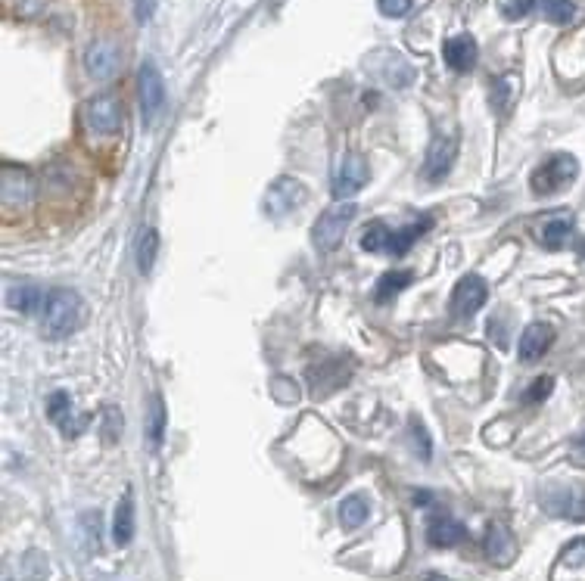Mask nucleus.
I'll return each instance as SVG.
<instances>
[{"label": "nucleus", "mask_w": 585, "mask_h": 581, "mask_svg": "<svg viewBox=\"0 0 585 581\" xmlns=\"http://www.w3.org/2000/svg\"><path fill=\"white\" fill-rule=\"evenodd\" d=\"M122 66V50L113 38H97L91 41V47L85 50V69L94 81H109L116 78Z\"/></svg>", "instance_id": "6e6552de"}, {"label": "nucleus", "mask_w": 585, "mask_h": 581, "mask_svg": "<svg viewBox=\"0 0 585 581\" xmlns=\"http://www.w3.org/2000/svg\"><path fill=\"white\" fill-rule=\"evenodd\" d=\"M69 414H72V398H69V392H53L47 398V417L60 426Z\"/></svg>", "instance_id": "c85d7f7f"}, {"label": "nucleus", "mask_w": 585, "mask_h": 581, "mask_svg": "<svg viewBox=\"0 0 585 581\" xmlns=\"http://www.w3.org/2000/svg\"><path fill=\"white\" fill-rule=\"evenodd\" d=\"M368 178H371V168H368L365 156L346 153L340 159V165L333 168V196H337L340 202H346L349 196H355L361 187L368 184Z\"/></svg>", "instance_id": "0eeeda50"}, {"label": "nucleus", "mask_w": 585, "mask_h": 581, "mask_svg": "<svg viewBox=\"0 0 585 581\" xmlns=\"http://www.w3.org/2000/svg\"><path fill=\"white\" fill-rule=\"evenodd\" d=\"M486 299H489V286H486V280L483 277H477V274H464L458 283H455V289H452V302H449V308H452V314L455 317H470V314H477L483 305H486Z\"/></svg>", "instance_id": "1a4fd4ad"}, {"label": "nucleus", "mask_w": 585, "mask_h": 581, "mask_svg": "<svg viewBox=\"0 0 585 581\" xmlns=\"http://www.w3.org/2000/svg\"><path fill=\"white\" fill-rule=\"evenodd\" d=\"M44 293L38 286H16V289H10V308L13 311H22V314H35V311H41L44 308Z\"/></svg>", "instance_id": "412c9836"}, {"label": "nucleus", "mask_w": 585, "mask_h": 581, "mask_svg": "<svg viewBox=\"0 0 585 581\" xmlns=\"http://www.w3.org/2000/svg\"><path fill=\"white\" fill-rule=\"evenodd\" d=\"M539 7V0H508L505 4V16L508 19H523Z\"/></svg>", "instance_id": "f704fd0d"}, {"label": "nucleus", "mask_w": 585, "mask_h": 581, "mask_svg": "<svg viewBox=\"0 0 585 581\" xmlns=\"http://www.w3.org/2000/svg\"><path fill=\"white\" fill-rule=\"evenodd\" d=\"M35 190H38V184H35L29 168L13 165V162H7L4 168H0V199H4V212L7 215L22 212L25 206H32Z\"/></svg>", "instance_id": "20e7f679"}, {"label": "nucleus", "mask_w": 585, "mask_h": 581, "mask_svg": "<svg viewBox=\"0 0 585 581\" xmlns=\"http://www.w3.org/2000/svg\"><path fill=\"white\" fill-rule=\"evenodd\" d=\"M430 491H414V504H430Z\"/></svg>", "instance_id": "e433bc0d"}, {"label": "nucleus", "mask_w": 585, "mask_h": 581, "mask_svg": "<svg viewBox=\"0 0 585 581\" xmlns=\"http://www.w3.org/2000/svg\"><path fill=\"white\" fill-rule=\"evenodd\" d=\"M455 159H458V140L455 137H433L427 159H424V178L430 184L442 181L445 174L452 171Z\"/></svg>", "instance_id": "f8f14e48"}, {"label": "nucleus", "mask_w": 585, "mask_h": 581, "mask_svg": "<svg viewBox=\"0 0 585 581\" xmlns=\"http://www.w3.org/2000/svg\"><path fill=\"white\" fill-rule=\"evenodd\" d=\"M81 122L97 137H116L125 125V109L116 94H97L81 106Z\"/></svg>", "instance_id": "f03ea898"}, {"label": "nucleus", "mask_w": 585, "mask_h": 581, "mask_svg": "<svg viewBox=\"0 0 585 581\" xmlns=\"http://www.w3.org/2000/svg\"><path fill=\"white\" fill-rule=\"evenodd\" d=\"M411 283H414V274L405 271V268L386 271V274H380V280H377V286H374V299H377L380 305L393 302V299L402 293V289H408Z\"/></svg>", "instance_id": "a211bd4d"}, {"label": "nucleus", "mask_w": 585, "mask_h": 581, "mask_svg": "<svg viewBox=\"0 0 585 581\" xmlns=\"http://www.w3.org/2000/svg\"><path fill=\"white\" fill-rule=\"evenodd\" d=\"M156 252H159V234L153 227H147L141 234V243H137V271L150 274L156 265Z\"/></svg>", "instance_id": "393cba45"}, {"label": "nucleus", "mask_w": 585, "mask_h": 581, "mask_svg": "<svg viewBox=\"0 0 585 581\" xmlns=\"http://www.w3.org/2000/svg\"><path fill=\"white\" fill-rule=\"evenodd\" d=\"M570 457H573V463H576V467H585V435H579V439L573 442V448H570Z\"/></svg>", "instance_id": "c9c22d12"}, {"label": "nucleus", "mask_w": 585, "mask_h": 581, "mask_svg": "<svg viewBox=\"0 0 585 581\" xmlns=\"http://www.w3.org/2000/svg\"><path fill=\"white\" fill-rule=\"evenodd\" d=\"M539 10L545 13V19H551L554 25H567L576 16V4L573 0H539Z\"/></svg>", "instance_id": "a878e982"}, {"label": "nucleus", "mask_w": 585, "mask_h": 581, "mask_svg": "<svg viewBox=\"0 0 585 581\" xmlns=\"http://www.w3.org/2000/svg\"><path fill=\"white\" fill-rule=\"evenodd\" d=\"M113 538L119 547H128L134 538V495L131 488L122 495L119 507H116V519H113Z\"/></svg>", "instance_id": "6ab92c4d"}, {"label": "nucleus", "mask_w": 585, "mask_h": 581, "mask_svg": "<svg viewBox=\"0 0 585 581\" xmlns=\"http://www.w3.org/2000/svg\"><path fill=\"white\" fill-rule=\"evenodd\" d=\"M147 439H150V448L156 451L165 439V401L162 395H153L150 401V414H147Z\"/></svg>", "instance_id": "5701e85b"}, {"label": "nucleus", "mask_w": 585, "mask_h": 581, "mask_svg": "<svg viewBox=\"0 0 585 581\" xmlns=\"http://www.w3.org/2000/svg\"><path fill=\"white\" fill-rule=\"evenodd\" d=\"M430 227H433V218L424 215L421 221H411L408 227L396 230V234H393V243H389V252H393V255H405L417 240H421V237L427 234Z\"/></svg>", "instance_id": "aec40b11"}, {"label": "nucleus", "mask_w": 585, "mask_h": 581, "mask_svg": "<svg viewBox=\"0 0 585 581\" xmlns=\"http://www.w3.org/2000/svg\"><path fill=\"white\" fill-rule=\"evenodd\" d=\"M78 529H81V541H85V547L91 550H100V513L88 510V513H81V522H78Z\"/></svg>", "instance_id": "cd10ccee"}, {"label": "nucleus", "mask_w": 585, "mask_h": 581, "mask_svg": "<svg viewBox=\"0 0 585 581\" xmlns=\"http://www.w3.org/2000/svg\"><path fill=\"white\" fill-rule=\"evenodd\" d=\"M579 174V162L570 153H554L551 159H545L536 171L529 184H533V193L545 196V193H561L564 187H570Z\"/></svg>", "instance_id": "39448f33"}, {"label": "nucleus", "mask_w": 585, "mask_h": 581, "mask_svg": "<svg viewBox=\"0 0 585 581\" xmlns=\"http://www.w3.org/2000/svg\"><path fill=\"white\" fill-rule=\"evenodd\" d=\"M85 302L75 293V289H53L44 299L41 308V324L44 333L50 339H66L69 333H75L81 324H85Z\"/></svg>", "instance_id": "f257e3e1"}, {"label": "nucleus", "mask_w": 585, "mask_h": 581, "mask_svg": "<svg viewBox=\"0 0 585 581\" xmlns=\"http://www.w3.org/2000/svg\"><path fill=\"white\" fill-rule=\"evenodd\" d=\"M483 554L495 566H511L517 560V541L505 522H492L483 538Z\"/></svg>", "instance_id": "ddd939ff"}, {"label": "nucleus", "mask_w": 585, "mask_h": 581, "mask_svg": "<svg viewBox=\"0 0 585 581\" xmlns=\"http://www.w3.org/2000/svg\"><path fill=\"white\" fill-rule=\"evenodd\" d=\"M542 507L551 516L585 522V488H551L542 495Z\"/></svg>", "instance_id": "9b49d317"}, {"label": "nucleus", "mask_w": 585, "mask_h": 581, "mask_svg": "<svg viewBox=\"0 0 585 581\" xmlns=\"http://www.w3.org/2000/svg\"><path fill=\"white\" fill-rule=\"evenodd\" d=\"M467 538V529H464V522H458L455 516H445V513H439V516H433L430 522H427V541L433 544V547H455V544H461Z\"/></svg>", "instance_id": "f3484780"}, {"label": "nucleus", "mask_w": 585, "mask_h": 581, "mask_svg": "<svg viewBox=\"0 0 585 581\" xmlns=\"http://www.w3.org/2000/svg\"><path fill=\"white\" fill-rule=\"evenodd\" d=\"M302 202H305V187L296 178H277L265 193V212L271 218H284L287 212L302 206Z\"/></svg>", "instance_id": "9d476101"}, {"label": "nucleus", "mask_w": 585, "mask_h": 581, "mask_svg": "<svg viewBox=\"0 0 585 581\" xmlns=\"http://www.w3.org/2000/svg\"><path fill=\"white\" fill-rule=\"evenodd\" d=\"M88 423H91V414H69L60 423V432L66 435V439H78V435L88 429Z\"/></svg>", "instance_id": "2f4dec72"}, {"label": "nucleus", "mask_w": 585, "mask_h": 581, "mask_svg": "<svg viewBox=\"0 0 585 581\" xmlns=\"http://www.w3.org/2000/svg\"><path fill=\"white\" fill-rule=\"evenodd\" d=\"M408 435H411V445H414L417 457H421V460H430V457H433V442H430L427 426H424L421 420H417V417H411V423H408Z\"/></svg>", "instance_id": "bb28decb"}, {"label": "nucleus", "mask_w": 585, "mask_h": 581, "mask_svg": "<svg viewBox=\"0 0 585 581\" xmlns=\"http://www.w3.org/2000/svg\"><path fill=\"white\" fill-rule=\"evenodd\" d=\"M551 389H554V380H551V376H539V380H533V386H529V392L523 395V401H526V404H542V401L551 395Z\"/></svg>", "instance_id": "7c9ffc66"}, {"label": "nucleus", "mask_w": 585, "mask_h": 581, "mask_svg": "<svg viewBox=\"0 0 585 581\" xmlns=\"http://www.w3.org/2000/svg\"><path fill=\"white\" fill-rule=\"evenodd\" d=\"M424 581H449V578H445V575H427Z\"/></svg>", "instance_id": "4c0bfd02"}, {"label": "nucleus", "mask_w": 585, "mask_h": 581, "mask_svg": "<svg viewBox=\"0 0 585 581\" xmlns=\"http://www.w3.org/2000/svg\"><path fill=\"white\" fill-rule=\"evenodd\" d=\"M554 342V327L551 324H529L523 333H520V345H517V355L523 364H533L539 358H545V352Z\"/></svg>", "instance_id": "4468645a"}, {"label": "nucleus", "mask_w": 585, "mask_h": 581, "mask_svg": "<svg viewBox=\"0 0 585 581\" xmlns=\"http://www.w3.org/2000/svg\"><path fill=\"white\" fill-rule=\"evenodd\" d=\"M582 255H585V243H582Z\"/></svg>", "instance_id": "58836bf2"}, {"label": "nucleus", "mask_w": 585, "mask_h": 581, "mask_svg": "<svg viewBox=\"0 0 585 581\" xmlns=\"http://www.w3.org/2000/svg\"><path fill=\"white\" fill-rule=\"evenodd\" d=\"M573 227H576L573 212L557 209V212H551V215L542 221V227H539V240H542L545 249H564V243L573 237Z\"/></svg>", "instance_id": "dca6fc26"}, {"label": "nucleus", "mask_w": 585, "mask_h": 581, "mask_svg": "<svg viewBox=\"0 0 585 581\" xmlns=\"http://www.w3.org/2000/svg\"><path fill=\"white\" fill-rule=\"evenodd\" d=\"M122 414L109 404V408L103 411V439H106V445H116L119 442V435H122Z\"/></svg>", "instance_id": "c756f323"}, {"label": "nucleus", "mask_w": 585, "mask_h": 581, "mask_svg": "<svg viewBox=\"0 0 585 581\" xmlns=\"http://www.w3.org/2000/svg\"><path fill=\"white\" fill-rule=\"evenodd\" d=\"M377 7H380V13L389 16V19H402V16L411 13L414 0H377Z\"/></svg>", "instance_id": "473e14b6"}, {"label": "nucleus", "mask_w": 585, "mask_h": 581, "mask_svg": "<svg viewBox=\"0 0 585 581\" xmlns=\"http://www.w3.org/2000/svg\"><path fill=\"white\" fill-rule=\"evenodd\" d=\"M358 209L352 206V202H337V206H330L321 212V218L315 221L312 227V240L321 252H333L343 240H346V230L349 224L355 221Z\"/></svg>", "instance_id": "7ed1b4c3"}, {"label": "nucleus", "mask_w": 585, "mask_h": 581, "mask_svg": "<svg viewBox=\"0 0 585 581\" xmlns=\"http://www.w3.org/2000/svg\"><path fill=\"white\" fill-rule=\"evenodd\" d=\"M561 563H564V566H585V538H576L573 544L564 547Z\"/></svg>", "instance_id": "72a5a7b5"}, {"label": "nucleus", "mask_w": 585, "mask_h": 581, "mask_svg": "<svg viewBox=\"0 0 585 581\" xmlns=\"http://www.w3.org/2000/svg\"><path fill=\"white\" fill-rule=\"evenodd\" d=\"M389 243H393V230L383 221H371L365 234H361V249L365 252H389Z\"/></svg>", "instance_id": "b1692460"}, {"label": "nucleus", "mask_w": 585, "mask_h": 581, "mask_svg": "<svg viewBox=\"0 0 585 581\" xmlns=\"http://www.w3.org/2000/svg\"><path fill=\"white\" fill-rule=\"evenodd\" d=\"M368 513H371V507H368V501L361 498V495H349V498L340 504V522H343L346 529L365 526V522H368Z\"/></svg>", "instance_id": "4be33fe9"}, {"label": "nucleus", "mask_w": 585, "mask_h": 581, "mask_svg": "<svg viewBox=\"0 0 585 581\" xmlns=\"http://www.w3.org/2000/svg\"><path fill=\"white\" fill-rule=\"evenodd\" d=\"M477 56H480V47L470 35H455L442 44V60L455 72H470L473 66H477Z\"/></svg>", "instance_id": "2eb2a0df"}, {"label": "nucleus", "mask_w": 585, "mask_h": 581, "mask_svg": "<svg viewBox=\"0 0 585 581\" xmlns=\"http://www.w3.org/2000/svg\"><path fill=\"white\" fill-rule=\"evenodd\" d=\"M137 97H141L144 125H153L165 106V81H162V72L156 69V63H144L141 69H137Z\"/></svg>", "instance_id": "423d86ee"}]
</instances>
